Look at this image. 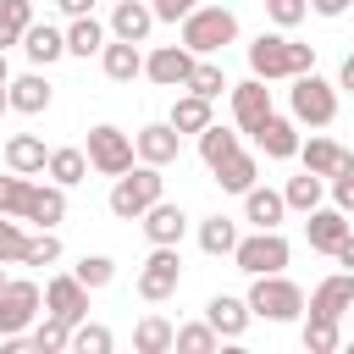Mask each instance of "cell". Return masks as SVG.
I'll return each instance as SVG.
<instances>
[{"label": "cell", "mask_w": 354, "mask_h": 354, "mask_svg": "<svg viewBox=\"0 0 354 354\" xmlns=\"http://www.w3.org/2000/svg\"><path fill=\"white\" fill-rule=\"evenodd\" d=\"M249 72L277 83V77H299V72H315V44H299L288 33H260L249 44Z\"/></svg>", "instance_id": "obj_1"}, {"label": "cell", "mask_w": 354, "mask_h": 354, "mask_svg": "<svg viewBox=\"0 0 354 354\" xmlns=\"http://www.w3.org/2000/svg\"><path fill=\"white\" fill-rule=\"evenodd\" d=\"M166 194V177H160V166H127L122 177H116V188H111V216H122V221H138L155 199Z\"/></svg>", "instance_id": "obj_2"}, {"label": "cell", "mask_w": 354, "mask_h": 354, "mask_svg": "<svg viewBox=\"0 0 354 354\" xmlns=\"http://www.w3.org/2000/svg\"><path fill=\"white\" fill-rule=\"evenodd\" d=\"M238 39V17L227 11V6H194L188 17H183V44L194 50V55H216V50H227Z\"/></svg>", "instance_id": "obj_3"}, {"label": "cell", "mask_w": 354, "mask_h": 354, "mask_svg": "<svg viewBox=\"0 0 354 354\" xmlns=\"http://www.w3.org/2000/svg\"><path fill=\"white\" fill-rule=\"evenodd\" d=\"M249 310H254L260 321H293V315L304 310V293H299V282H288L282 271H271V277H254Z\"/></svg>", "instance_id": "obj_4"}, {"label": "cell", "mask_w": 354, "mask_h": 354, "mask_svg": "<svg viewBox=\"0 0 354 354\" xmlns=\"http://www.w3.org/2000/svg\"><path fill=\"white\" fill-rule=\"evenodd\" d=\"M288 238L277 232V227H260L254 238H238V249H232V260H238V271H249V277H271V271H282L288 266Z\"/></svg>", "instance_id": "obj_5"}, {"label": "cell", "mask_w": 354, "mask_h": 354, "mask_svg": "<svg viewBox=\"0 0 354 354\" xmlns=\"http://www.w3.org/2000/svg\"><path fill=\"white\" fill-rule=\"evenodd\" d=\"M332 116H337V88H332L326 77H315V72H299V77H293V122L326 127Z\"/></svg>", "instance_id": "obj_6"}, {"label": "cell", "mask_w": 354, "mask_h": 354, "mask_svg": "<svg viewBox=\"0 0 354 354\" xmlns=\"http://www.w3.org/2000/svg\"><path fill=\"white\" fill-rule=\"evenodd\" d=\"M133 155H138V144H133L122 127H111V122L88 127V166H94L100 177H122V171L133 166Z\"/></svg>", "instance_id": "obj_7"}, {"label": "cell", "mask_w": 354, "mask_h": 354, "mask_svg": "<svg viewBox=\"0 0 354 354\" xmlns=\"http://www.w3.org/2000/svg\"><path fill=\"white\" fill-rule=\"evenodd\" d=\"M177 282H183L177 243H155V249H149V260H144V271H138V299L160 304V299H171V293H177Z\"/></svg>", "instance_id": "obj_8"}, {"label": "cell", "mask_w": 354, "mask_h": 354, "mask_svg": "<svg viewBox=\"0 0 354 354\" xmlns=\"http://www.w3.org/2000/svg\"><path fill=\"white\" fill-rule=\"evenodd\" d=\"M39 304H44V293H39V282H6L0 288V337H17V332H28L33 326V315H39Z\"/></svg>", "instance_id": "obj_9"}, {"label": "cell", "mask_w": 354, "mask_h": 354, "mask_svg": "<svg viewBox=\"0 0 354 354\" xmlns=\"http://www.w3.org/2000/svg\"><path fill=\"white\" fill-rule=\"evenodd\" d=\"M44 310L50 315H61V321H88V288H83V277L72 271V277H50L44 282Z\"/></svg>", "instance_id": "obj_10"}, {"label": "cell", "mask_w": 354, "mask_h": 354, "mask_svg": "<svg viewBox=\"0 0 354 354\" xmlns=\"http://www.w3.org/2000/svg\"><path fill=\"white\" fill-rule=\"evenodd\" d=\"M144 72L160 83V88H188V72H194V50L188 44H160L144 55Z\"/></svg>", "instance_id": "obj_11"}, {"label": "cell", "mask_w": 354, "mask_h": 354, "mask_svg": "<svg viewBox=\"0 0 354 354\" xmlns=\"http://www.w3.org/2000/svg\"><path fill=\"white\" fill-rule=\"evenodd\" d=\"M354 232V221H348V210H310V221H304V238H310V249H321V254H337V243Z\"/></svg>", "instance_id": "obj_12"}, {"label": "cell", "mask_w": 354, "mask_h": 354, "mask_svg": "<svg viewBox=\"0 0 354 354\" xmlns=\"http://www.w3.org/2000/svg\"><path fill=\"white\" fill-rule=\"evenodd\" d=\"M254 144H260L271 160H293L304 138H299V122H293V116H277V111H271V116L254 127Z\"/></svg>", "instance_id": "obj_13"}, {"label": "cell", "mask_w": 354, "mask_h": 354, "mask_svg": "<svg viewBox=\"0 0 354 354\" xmlns=\"http://www.w3.org/2000/svg\"><path fill=\"white\" fill-rule=\"evenodd\" d=\"M133 144H138V160H149V166H171L177 149H183V133H177L171 122H149V127L133 133Z\"/></svg>", "instance_id": "obj_14"}, {"label": "cell", "mask_w": 354, "mask_h": 354, "mask_svg": "<svg viewBox=\"0 0 354 354\" xmlns=\"http://www.w3.org/2000/svg\"><path fill=\"white\" fill-rule=\"evenodd\" d=\"M348 310H354V271H337V277H326V282L310 293V315L343 321Z\"/></svg>", "instance_id": "obj_15"}, {"label": "cell", "mask_w": 354, "mask_h": 354, "mask_svg": "<svg viewBox=\"0 0 354 354\" xmlns=\"http://www.w3.org/2000/svg\"><path fill=\"white\" fill-rule=\"evenodd\" d=\"M232 116H238L243 133H254V127L271 116V88H266V77H249V83L232 88Z\"/></svg>", "instance_id": "obj_16"}, {"label": "cell", "mask_w": 354, "mask_h": 354, "mask_svg": "<svg viewBox=\"0 0 354 354\" xmlns=\"http://www.w3.org/2000/svg\"><path fill=\"white\" fill-rule=\"evenodd\" d=\"M138 221H144V238H149V243H183V232H188V216H183V205H171V199H155Z\"/></svg>", "instance_id": "obj_17"}, {"label": "cell", "mask_w": 354, "mask_h": 354, "mask_svg": "<svg viewBox=\"0 0 354 354\" xmlns=\"http://www.w3.org/2000/svg\"><path fill=\"white\" fill-rule=\"evenodd\" d=\"M61 216H66V188H61V183H50V188H44V183H33V188H28V205H22V216H17V221L55 227Z\"/></svg>", "instance_id": "obj_18"}, {"label": "cell", "mask_w": 354, "mask_h": 354, "mask_svg": "<svg viewBox=\"0 0 354 354\" xmlns=\"http://www.w3.org/2000/svg\"><path fill=\"white\" fill-rule=\"evenodd\" d=\"M299 155H304V171H315V177H337L354 166V155L332 138H310V144H299Z\"/></svg>", "instance_id": "obj_19"}, {"label": "cell", "mask_w": 354, "mask_h": 354, "mask_svg": "<svg viewBox=\"0 0 354 354\" xmlns=\"http://www.w3.org/2000/svg\"><path fill=\"white\" fill-rule=\"evenodd\" d=\"M249 299H232V293H216L210 304H205V321L221 332V337H243V326H249Z\"/></svg>", "instance_id": "obj_20"}, {"label": "cell", "mask_w": 354, "mask_h": 354, "mask_svg": "<svg viewBox=\"0 0 354 354\" xmlns=\"http://www.w3.org/2000/svg\"><path fill=\"white\" fill-rule=\"evenodd\" d=\"M149 28H155V6H144V0H122V6L111 11V33H116V39L144 44V39H149Z\"/></svg>", "instance_id": "obj_21"}, {"label": "cell", "mask_w": 354, "mask_h": 354, "mask_svg": "<svg viewBox=\"0 0 354 354\" xmlns=\"http://www.w3.org/2000/svg\"><path fill=\"white\" fill-rule=\"evenodd\" d=\"M100 66H105V77H111V83H133V77L144 72V55H138V44H133V39H111V44L100 50Z\"/></svg>", "instance_id": "obj_22"}, {"label": "cell", "mask_w": 354, "mask_h": 354, "mask_svg": "<svg viewBox=\"0 0 354 354\" xmlns=\"http://www.w3.org/2000/svg\"><path fill=\"white\" fill-rule=\"evenodd\" d=\"M6 166L22 171V177H39V171L50 166V149H44L33 133H11V138H6Z\"/></svg>", "instance_id": "obj_23"}, {"label": "cell", "mask_w": 354, "mask_h": 354, "mask_svg": "<svg viewBox=\"0 0 354 354\" xmlns=\"http://www.w3.org/2000/svg\"><path fill=\"white\" fill-rule=\"evenodd\" d=\"M22 50H28V61H33V66H50V61H61V55H66V33H61V28H50V22H33V28L22 33Z\"/></svg>", "instance_id": "obj_24"}, {"label": "cell", "mask_w": 354, "mask_h": 354, "mask_svg": "<svg viewBox=\"0 0 354 354\" xmlns=\"http://www.w3.org/2000/svg\"><path fill=\"white\" fill-rule=\"evenodd\" d=\"M6 94H11V111H22V116H39V111H50V83H44L39 72H22V77H11V83H6Z\"/></svg>", "instance_id": "obj_25"}, {"label": "cell", "mask_w": 354, "mask_h": 354, "mask_svg": "<svg viewBox=\"0 0 354 354\" xmlns=\"http://www.w3.org/2000/svg\"><path fill=\"white\" fill-rule=\"evenodd\" d=\"M282 216H288V199H282L277 188H260V183H254V188L243 194V221H254V227H277Z\"/></svg>", "instance_id": "obj_26"}, {"label": "cell", "mask_w": 354, "mask_h": 354, "mask_svg": "<svg viewBox=\"0 0 354 354\" xmlns=\"http://www.w3.org/2000/svg\"><path fill=\"white\" fill-rule=\"evenodd\" d=\"M133 348H138V354H166V348H177V326H171L166 315H144V321L133 326Z\"/></svg>", "instance_id": "obj_27"}, {"label": "cell", "mask_w": 354, "mask_h": 354, "mask_svg": "<svg viewBox=\"0 0 354 354\" xmlns=\"http://www.w3.org/2000/svg\"><path fill=\"white\" fill-rule=\"evenodd\" d=\"M166 122H171L177 133H205V127H210V100L188 88V94H177V105H171Z\"/></svg>", "instance_id": "obj_28"}, {"label": "cell", "mask_w": 354, "mask_h": 354, "mask_svg": "<svg viewBox=\"0 0 354 354\" xmlns=\"http://www.w3.org/2000/svg\"><path fill=\"white\" fill-rule=\"evenodd\" d=\"M254 171H260V166H254V155L232 149V155H227V160L216 166V183H221L227 194H249V188H254Z\"/></svg>", "instance_id": "obj_29"}, {"label": "cell", "mask_w": 354, "mask_h": 354, "mask_svg": "<svg viewBox=\"0 0 354 354\" xmlns=\"http://www.w3.org/2000/svg\"><path fill=\"white\" fill-rule=\"evenodd\" d=\"M105 50V28L94 22V11L88 17H72V28H66V55H100Z\"/></svg>", "instance_id": "obj_30"}, {"label": "cell", "mask_w": 354, "mask_h": 354, "mask_svg": "<svg viewBox=\"0 0 354 354\" xmlns=\"http://www.w3.org/2000/svg\"><path fill=\"white\" fill-rule=\"evenodd\" d=\"M50 183H61V188H72V183H83L88 177V149H50Z\"/></svg>", "instance_id": "obj_31"}, {"label": "cell", "mask_w": 354, "mask_h": 354, "mask_svg": "<svg viewBox=\"0 0 354 354\" xmlns=\"http://www.w3.org/2000/svg\"><path fill=\"white\" fill-rule=\"evenodd\" d=\"M321 194H326V177H315V171H299V177H288V188H282L288 210H304V216L321 205Z\"/></svg>", "instance_id": "obj_32"}, {"label": "cell", "mask_w": 354, "mask_h": 354, "mask_svg": "<svg viewBox=\"0 0 354 354\" xmlns=\"http://www.w3.org/2000/svg\"><path fill=\"white\" fill-rule=\"evenodd\" d=\"M199 249H205V254H232V249H238V221L205 216V221H199Z\"/></svg>", "instance_id": "obj_33"}, {"label": "cell", "mask_w": 354, "mask_h": 354, "mask_svg": "<svg viewBox=\"0 0 354 354\" xmlns=\"http://www.w3.org/2000/svg\"><path fill=\"white\" fill-rule=\"evenodd\" d=\"M28 348H39V354H61V348H72V321L44 315V321L28 332Z\"/></svg>", "instance_id": "obj_34"}, {"label": "cell", "mask_w": 354, "mask_h": 354, "mask_svg": "<svg viewBox=\"0 0 354 354\" xmlns=\"http://www.w3.org/2000/svg\"><path fill=\"white\" fill-rule=\"evenodd\" d=\"M28 28H33V0H0V50L22 44Z\"/></svg>", "instance_id": "obj_35"}, {"label": "cell", "mask_w": 354, "mask_h": 354, "mask_svg": "<svg viewBox=\"0 0 354 354\" xmlns=\"http://www.w3.org/2000/svg\"><path fill=\"white\" fill-rule=\"evenodd\" d=\"M232 149H238V133H232V127H216V122H210V127L199 133V160H205L210 171H216V166H221Z\"/></svg>", "instance_id": "obj_36"}, {"label": "cell", "mask_w": 354, "mask_h": 354, "mask_svg": "<svg viewBox=\"0 0 354 354\" xmlns=\"http://www.w3.org/2000/svg\"><path fill=\"white\" fill-rule=\"evenodd\" d=\"M188 88H194V94H205V100H216V94H221V88H232V83H227V72H221L216 61H194Z\"/></svg>", "instance_id": "obj_37"}, {"label": "cell", "mask_w": 354, "mask_h": 354, "mask_svg": "<svg viewBox=\"0 0 354 354\" xmlns=\"http://www.w3.org/2000/svg\"><path fill=\"white\" fill-rule=\"evenodd\" d=\"M61 260V238L50 232V227H39L33 238H28V254H22V266H55Z\"/></svg>", "instance_id": "obj_38"}, {"label": "cell", "mask_w": 354, "mask_h": 354, "mask_svg": "<svg viewBox=\"0 0 354 354\" xmlns=\"http://www.w3.org/2000/svg\"><path fill=\"white\" fill-rule=\"evenodd\" d=\"M304 348H310V354H332V348H337V321L310 315V321H304Z\"/></svg>", "instance_id": "obj_39"}, {"label": "cell", "mask_w": 354, "mask_h": 354, "mask_svg": "<svg viewBox=\"0 0 354 354\" xmlns=\"http://www.w3.org/2000/svg\"><path fill=\"white\" fill-rule=\"evenodd\" d=\"M72 348H77V354H111V326L77 321V326H72Z\"/></svg>", "instance_id": "obj_40"}, {"label": "cell", "mask_w": 354, "mask_h": 354, "mask_svg": "<svg viewBox=\"0 0 354 354\" xmlns=\"http://www.w3.org/2000/svg\"><path fill=\"white\" fill-rule=\"evenodd\" d=\"M28 188H33V183H28L22 171H6V177H0V216H22Z\"/></svg>", "instance_id": "obj_41"}, {"label": "cell", "mask_w": 354, "mask_h": 354, "mask_svg": "<svg viewBox=\"0 0 354 354\" xmlns=\"http://www.w3.org/2000/svg\"><path fill=\"white\" fill-rule=\"evenodd\" d=\"M77 277H83V288H88V293H94V288H111L116 260H105V254H83V260H77Z\"/></svg>", "instance_id": "obj_42"}, {"label": "cell", "mask_w": 354, "mask_h": 354, "mask_svg": "<svg viewBox=\"0 0 354 354\" xmlns=\"http://www.w3.org/2000/svg\"><path fill=\"white\" fill-rule=\"evenodd\" d=\"M216 343H221V332H216L210 321H199V326H183V332H177V348H183V354H210Z\"/></svg>", "instance_id": "obj_43"}, {"label": "cell", "mask_w": 354, "mask_h": 354, "mask_svg": "<svg viewBox=\"0 0 354 354\" xmlns=\"http://www.w3.org/2000/svg\"><path fill=\"white\" fill-rule=\"evenodd\" d=\"M22 254H28V232L11 221V216H0V266H22Z\"/></svg>", "instance_id": "obj_44"}, {"label": "cell", "mask_w": 354, "mask_h": 354, "mask_svg": "<svg viewBox=\"0 0 354 354\" xmlns=\"http://www.w3.org/2000/svg\"><path fill=\"white\" fill-rule=\"evenodd\" d=\"M266 11H271V22H277V28H293V22H304L310 0H266Z\"/></svg>", "instance_id": "obj_45"}, {"label": "cell", "mask_w": 354, "mask_h": 354, "mask_svg": "<svg viewBox=\"0 0 354 354\" xmlns=\"http://www.w3.org/2000/svg\"><path fill=\"white\" fill-rule=\"evenodd\" d=\"M326 183H332L337 210H354V166H348V171H337V177H326Z\"/></svg>", "instance_id": "obj_46"}, {"label": "cell", "mask_w": 354, "mask_h": 354, "mask_svg": "<svg viewBox=\"0 0 354 354\" xmlns=\"http://www.w3.org/2000/svg\"><path fill=\"white\" fill-rule=\"evenodd\" d=\"M149 6H155V22H183L199 0H149Z\"/></svg>", "instance_id": "obj_47"}, {"label": "cell", "mask_w": 354, "mask_h": 354, "mask_svg": "<svg viewBox=\"0 0 354 354\" xmlns=\"http://www.w3.org/2000/svg\"><path fill=\"white\" fill-rule=\"evenodd\" d=\"M354 0H310V11H321V17H343Z\"/></svg>", "instance_id": "obj_48"}, {"label": "cell", "mask_w": 354, "mask_h": 354, "mask_svg": "<svg viewBox=\"0 0 354 354\" xmlns=\"http://www.w3.org/2000/svg\"><path fill=\"white\" fill-rule=\"evenodd\" d=\"M337 88H348V94H354V50H348V55H343V66H337Z\"/></svg>", "instance_id": "obj_49"}, {"label": "cell", "mask_w": 354, "mask_h": 354, "mask_svg": "<svg viewBox=\"0 0 354 354\" xmlns=\"http://www.w3.org/2000/svg\"><path fill=\"white\" fill-rule=\"evenodd\" d=\"M55 6H61L66 17H88V11H94V0H55Z\"/></svg>", "instance_id": "obj_50"}, {"label": "cell", "mask_w": 354, "mask_h": 354, "mask_svg": "<svg viewBox=\"0 0 354 354\" xmlns=\"http://www.w3.org/2000/svg\"><path fill=\"white\" fill-rule=\"evenodd\" d=\"M337 266H348V271H354V232L337 243Z\"/></svg>", "instance_id": "obj_51"}, {"label": "cell", "mask_w": 354, "mask_h": 354, "mask_svg": "<svg viewBox=\"0 0 354 354\" xmlns=\"http://www.w3.org/2000/svg\"><path fill=\"white\" fill-rule=\"evenodd\" d=\"M6 111H11V94H6V83H0V116H6Z\"/></svg>", "instance_id": "obj_52"}, {"label": "cell", "mask_w": 354, "mask_h": 354, "mask_svg": "<svg viewBox=\"0 0 354 354\" xmlns=\"http://www.w3.org/2000/svg\"><path fill=\"white\" fill-rule=\"evenodd\" d=\"M0 83H11V72H6V50H0Z\"/></svg>", "instance_id": "obj_53"}, {"label": "cell", "mask_w": 354, "mask_h": 354, "mask_svg": "<svg viewBox=\"0 0 354 354\" xmlns=\"http://www.w3.org/2000/svg\"><path fill=\"white\" fill-rule=\"evenodd\" d=\"M6 282H11V277H6V271H0V288H6Z\"/></svg>", "instance_id": "obj_54"}]
</instances>
